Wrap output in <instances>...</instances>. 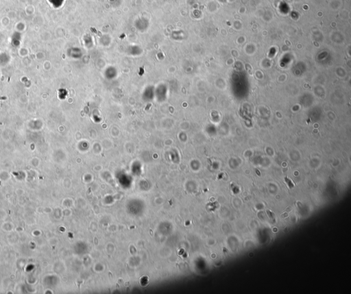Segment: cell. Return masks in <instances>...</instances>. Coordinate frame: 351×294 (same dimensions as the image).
<instances>
[]
</instances>
